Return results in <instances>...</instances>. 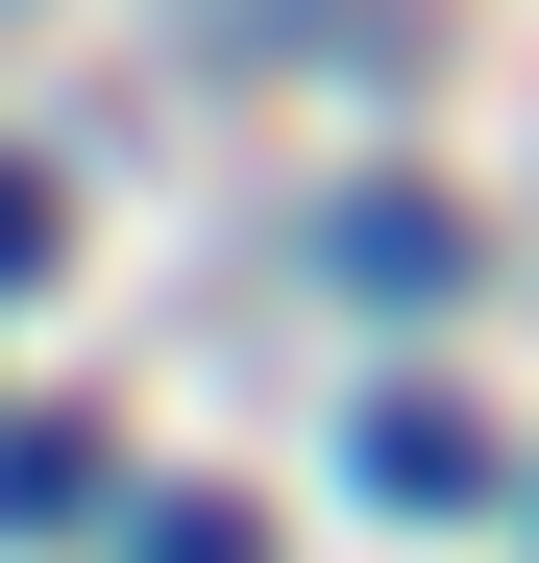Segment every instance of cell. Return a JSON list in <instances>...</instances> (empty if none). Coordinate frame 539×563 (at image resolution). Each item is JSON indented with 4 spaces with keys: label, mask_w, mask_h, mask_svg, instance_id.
Instances as JSON below:
<instances>
[{
    "label": "cell",
    "mask_w": 539,
    "mask_h": 563,
    "mask_svg": "<svg viewBox=\"0 0 539 563\" xmlns=\"http://www.w3.org/2000/svg\"><path fill=\"white\" fill-rule=\"evenodd\" d=\"M123 465H99V417H0V539H74Z\"/></svg>",
    "instance_id": "2"
},
{
    "label": "cell",
    "mask_w": 539,
    "mask_h": 563,
    "mask_svg": "<svg viewBox=\"0 0 539 563\" xmlns=\"http://www.w3.org/2000/svg\"><path fill=\"white\" fill-rule=\"evenodd\" d=\"M123 539H147V563H270V539H245L221 490H172V515H123Z\"/></svg>",
    "instance_id": "3"
},
{
    "label": "cell",
    "mask_w": 539,
    "mask_h": 563,
    "mask_svg": "<svg viewBox=\"0 0 539 563\" xmlns=\"http://www.w3.org/2000/svg\"><path fill=\"white\" fill-rule=\"evenodd\" d=\"M369 490H393V515H466V490H491V417H466V393H369Z\"/></svg>",
    "instance_id": "1"
},
{
    "label": "cell",
    "mask_w": 539,
    "mask_h": 563,
    "mask_svg": "<svg viewBox=\"0 0 539 563\" xmlns=\"http://www.w3.org/2000/svg\"><path fill=\"white\" fill-rule=\"evenodd\" d=\"M0 269H50V172H0Z\"/></svg>",
    "instance_id": "4"
}]
</instances>
